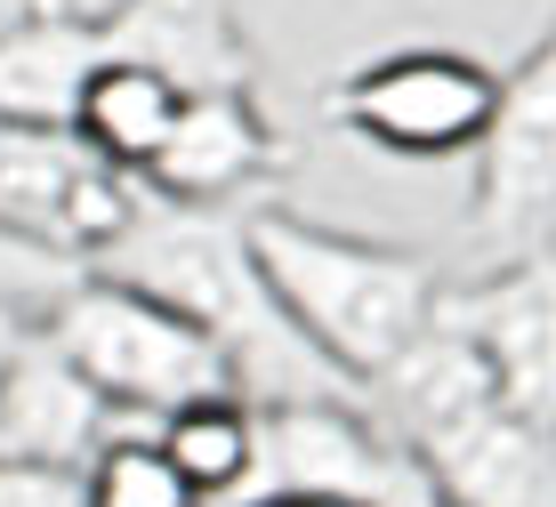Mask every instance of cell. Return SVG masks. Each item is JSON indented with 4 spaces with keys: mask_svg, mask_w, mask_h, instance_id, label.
<instances>
[{
    "mask_svg": "<svg viewBox=\"0 0 556 507\" xmlns=\"http://www.w3.org/2000/svg\"><path fill=\"white\" fill-rule=\"evenodd\" d=\"M251 258H258L266 290L282 299V315L323 346L331 370H348L363 395L444 306V282H435L428 258L363 242V233L306 226L291 210H251Z\"/></svg>",
    "mask_w": 556,
    "mask_h": 507,
    "instance_id": "obj_1",
    "label": "cell"
},
{
    "mask_svg": "<svg viewBox=\"0 0 556 507\" xmlns=\"http://www.w3.org/2000/svg\"><path fill=\"white\" fill-rule=\"evenodd\" d=\"M41 322H49V339L113 395L122 419H169L178 403L242 395L235 346H226L218 330L178 315L169 299H153V290L122 282V275H98V266H81L73 290H56L41 306Z\"/></svg>",
    "mask_w": 556,
    "mask_h": 507,
    "instance_id": "obj_2",
    "label": "cell"
},
{
    "mask_svg": "<svg viewBox=\"0 0 556 507\" xmlns=\"http://www.w3.org/2000/svg\"><path fill=\"white\" fill-rule=\"evenodd\" d=\"M258 452L242 492H339L363 507H435L419 452L371 411V395H291L251 403Z\"/></svg>",
    "mask_w": 556,
    "mask_h": 507,
    "instance_id": "obj_3",
    "label": "cell"
},
{
    "mask_svg": "<svg viewBox=\"0 0 556 507\" xmlns=\"http://www.w3.org/2000/svg\"><path fill=\"white\" fill-rule=\"evenodd\" d=\"M331 113L379 153L452 162V153H484L492 122H501V73L459 49H395L355 65L339 81Z\"/></svg>",
    "mask_w": 556,
    "mask_h": 507,
    "instance_id": "obj_4",
    "label": "cell"
},
{
    "mask_svg": "<svg viewBox=\"0 0 556 507\" xmlns=\"http://www.w3.org/2000/svg\"><path fill=\"white\" fill-rule=\"evenodd\" d=\"M138 210H146V178L113 169L73 129H41V122L0 113V226L56 242L89 266L98 250H113L129 233Z\"/></svg>",
    "mask_w": 556,
    "mask_h": 507,
    "instance_id": "obj_5",
    "label": "cell"
},
{
    "mask_svg": "<svg viewBox=\"0 0 556 507\" xmlns=\"http://www.w3.org/2000/svg\"><path fill=\"white\" fill-rule=\"evenodd\" d=\"M476 162V233L508 258L556 242V33L501 81V122Z\"/></svg>",
    "mask_w": 556,
    "mask_h": 507,
    "instance_id": "obj_6",
    "label": "cell"
},
{
    "mask_svg": "<svg viewBox=\"0 0 556 507\" xmlns=\"http://www.w3.org/2000/svg\"><path fill=\"white\" fill-rule=\"evenodd\" d=\"M435 315L459 322L492 355L501 395L516 403V411H532V419L556 427V242L516 250L501 275L444 290Z\"/></svg>",
    "mask_w": 556,
    "mask_h": 507,
    "instance_id": "obj_7",
    "label": "cell"
},
{
    "mask_svg": "<svg viewBox=\"0 0 556 507\" xmlns=\"http://www.w3.org/2000/svg\"><path fill=\"white\" fill-rule=\"evenodd\" d=\"M113 427H122L113 395L49 339V322L33 315V330L16 339L9 370H0V459L89 467Z\"/></svg>",
    "mask_w": 556,
    "mask_h": 507,
    "instance_id": "obj_8",
    "label": "cell"
},
{
    "mask_svg": "<svg viewBox=\"0 0 556 507\" xmlns=\"http://www.w3.org/2000/svg\"><path fill=\"white\" fill-rule=\"evenodd\" d=\"M435 507H556V427L492 395L484 411L419 443Z\"/></svg>",
    "mask_w": 556,
    "mask_h": 507,
    "instance_id": "obj_9",
    "label": "cell"
},
{
    "mask_svg": "<svg viewBox=\"0 0 556 507\" xmlns=\"http://www.w3.org/2000/svg\"><path fill=\"white\" fill-rule=\"evenodd\" d=\"M275 169H282V145L266 129V113L251 105V89H202V97H186L146 186L162 202H242Z\"/></svg>",
    "mask_w": 556,
    "mask_h": 507,
    "instance_id": "obj_10",
    "label": "cell"
},
{
    "mask_svg": "<svg viewBox=\"0 0 556 507\" xmlns=\"http://www.w3.org/2000/svg\"><path fill=\"white\" fill-rule=\"evenodd\" d=\"M98 25H105V56H138V65L169 73L186 97L258 81V49L242 41L226 0H113Z\"/></svg>",
    "mask_w": 556,
    "mask_h": 507,
    "instance_id": "obj_11",
    "label": "cell"
},
{
    "mask_svg": "<svg viewBox=\"0 0 556 507\" xmlns=\"http://www.w3.org/2000/svg\"><path fill=\"white\" fill-rule=\"evenodd\" d=\"M105 65V25L73 9H33L0 33V113L9 122L73 129L89 73Z\"/></svg>",
    "mask_w": 556,
    "mask_h": 507,
    "instance_id": "obj_12",
    "label": "cell"
},
{
    "mask_svg": "<svg viewBox=\"0 0 556 507\" xmlns=\"http://www.w3.org/2000/svg\"><path fill=\"white\" fill-rule=\"evenodd\" d=\"M186 113V89L169 81V73L138 65V56H105L98 73H89L81 89V113H73V138L89 153H105L113 169H129V178H146L153 162H162L169 129H178Z\"/></svg>",
    "mask_w": 556,
    "mask_h": 507,
    "instance_id": "obj_13",
    "label": "cell"
},
{
    "mask_svg": "<svg viewBox=\"0 0 556 507\" xmlns=\"http://www.w3.org/2000/svg\"><path fill=\"white\" fill-rule=\"evenodd\" d=\"M153 435L169 443V459L194 476L202 499H235L251 483V452H258V411L242 395H202L178 403L169 419H153Z\"/></svg>",
    "mask_w": 556,
    "mask_h": 507,
    "instance_id": "obj_14",
    "label": "cell"
},
{
    "mask_svg": "<svg viewBox=\"0 0 556 507\" xmlns=\"http://www.w3.org/2000/svg\"><path fill=\"white\" fill-rule=\"evenodd\" d=\"M89 507H210V499L194 492V476L169 459L162 435H138V427L122 419L98 443V459H89Z\"/></svg>",
    "mask_w": 556,
    "mask_h": 507,
    "instance_id": "obj_15",
    "label": "cell"
},
{
    "mask_svg": "<svg viewBox=\"0 0 556 507\" xmlns=\"http://www.w3.org/2000/svg\"><path fill=\"white\" fill-rule=\"evenodd\" d=\"M0 507H89V467L0 459Z\"/></svg>",
    "mask_w": 556,
    "mask_h": 507,
    "instance_id": "obj_16",
    "label": "cell"
},
{
    "mask_svg": "<svg viewBox=\"0 0 556 507\" xmlns=\"http://www.w3.org/2000/svg\"><path fill=\"white\" fill-rule=\"evenodd\" d=\"M210 507H363L339 492H235V499H210Z\"/></svg>",
    "mask_w": 556,
    "mask_h": 507,
    "instance_id": "obj_17",
    "label": "cell"
},
{
    "mask_svg": "<svg viewBox=\"0 0 556 507\" xmlns=\"http://www.w3.org/2000/svg\"><path fill=\"white\" fill-rule=\"evenodd\" d=\"M33 330V315L25 306H0V370H9V355H16V339Z\"/></svg>",
    "mask_w": 556,
    "mask_h": 507,
    "instance_id": "obj_18",
    "label": "cell"
}]
</instances>
